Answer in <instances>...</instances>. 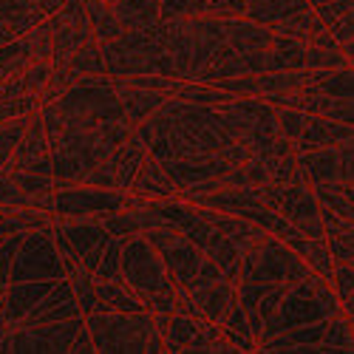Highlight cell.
I'll use <instances>...</instances> for the list:
<instances>
[{
    "label": "cell",
    "instance_id": "cell-1",
    "mask_svg": "<svg viewBox=\"0 0 354 354\" xmlns=\"http://www.w3.org/2000/svg\"><path fill=\"white\" fill-rule=\"evenodd\" d=\"M102 66L111 77H139V74H159L176 77L173 60L167 54V23H156L147 28H131L116 40L100 43Z\"/></svg>",
    "mask_w": 354,
    "mask_h": 354
},
{
    "label": "cell",
    "instance_id": "cell-2",
    "mask_svg": "<svg viewBox=\"0 0 354 354\" xmlns=\"http://www.w3.org/2000/svg\"><path fill=\"white\" fill-rule=\"evenodd\" d=\"M167 23V54L176 68V80H193L213 60V54L227 40V17L190 15Z\"/></svg>",
    "mask_w": 354,
    "mask_h": 354
},
{
    "label": "cell",
    "instance_id": "cell-3",
    "mask_svg": "<svg viewBox=\"0 0 354 354\" xmlns=\"http://www.w3.org/2000/svg\"><path fill=\"white\" fill-rule=\"evenodd\" d=\"M94 351L102 354H156L165 340L151 312H94L82 317Z\"/></svg>",
    "mask_w": 354,
    "mask_h": 354
},
{
    "label": "cell",
    "instance_id": "cell-4",
    "mask_svg": "<svg viewBox=\"0 0 354 354\" xmlns=\"http://www.w3.org/2000/svg\"><path fill=\"white\" fill-rule=\"evenodd\" d=\"M54 108L60 111L66 128H97L100 122L125 120L122 100L116 94V85L111 74H91L80 77L71 88L54 100Z\"/></svg>",
    "mask_w": 354,
    "mask_h": 354
},
{
    "label": "cell",
    "instance_id": "cell-5",
    "mask_svg": "<svg viewBox=\"0 0 354 354\" xmlns=\"http://www.w3.org/2000/svg\"><path fill=\"white\" fill-rule=\"evenodd\" d=\"M312 275V267L286 247L278 235L261 232L241 255V272L239 281H258V283H295Z\"/></svg>",
    "mask_w": 354,
    "mask_h": 354
},
{
    "label": "cell",
    "instance_id": "cell-6",
    "mask_svg": "<svg viewBox=\"0 0 354 354\" xmlns=\"http://www.w3.org/2000/svg\"><path fill=\"white\" fill-rule=\"evenodd\" d=\"M9 351H32V354H91L94 343L82 317L40 323V326H15Z\"/></svg>",
    "mask_w": 354,
    "mask_h": 354
},
{
    "label": "cell",
    "instance_id": "cell-7",
    "mask_svg": "<svg viewBox=\"0 0 354 354\" xmlns=\"http://www.w3.org/2000/svg\"><path fill=\"white\" fill-rule=\"evenodd\" d=\"M111 151L100 142L94 128H66L60 133L51 147H48V156H51V176L60 185H80L82 176L91 170L94 165H100Z\"/></svg>",
    "mask_w": 354,
    "mask_h": 354
},
{
    "label": "cell",
    "instance_id": "cell-8",
    "mask_svg": "<svg viewBox=\"0 0 354 354\" xmlns=\"http://www.w3.org/2000/svg\"><path fill=\"white\" fill-rule=\"evenodd\" d=\"M122 281L139 295V298H151V295L173 289V281L167 275V267L162 255L153 250V244L145 235H128L122 239V255H120Z\"/></svg>",
    "mask_w": 354,
    "mask_h": 354
},
{
    "label": "cell",
    "instance_id": "cell-9",
    "mask_svg": "<svg viewBox=\"0 0 354 354\" xmlns=\"http://www.w3.org/2000/svg\"><path fill=\"white\" fill-rule=\"evenodd\" d=\"M261 198L267 207L281 213L295 230L306 239H323V221H320V201L312 187L304 185H278L267 182L261 185Z\"/></svg>",
    "mask_w": 354,
    "mask_h": 354
},
{
    "label": "cell",
    "instance_id": "cell-10",
    "mask_svg": "<svg viewBox=\"0 0 354 354\" xmlns=\"http://www.w3.org/2000/svg\"><path fill=\"white\" fill-rule=\"evenodd\" d=\"M66 278L63 258L57 252L51 227L46 230H26L23 241L12 258V283L23 281H57Z\"/></svg>",
    "mask_w": 354,
    "mask_h": 354
},
{
    "label": "cell",
    "instance_id": "cell-11",
    "mask_svg": "<svg viewBox=\"0 0 354 354\" xmlns=\"http://www.w3.org/2000/svg\"><path fill=\"white\" fill-rule=\"evenodd\" d=\"M142 235H145V239L153 244V250L162 255V261H165V267H167V275H170L173 286L187 289L190 281L198 275L201 263H204L201 250H198L193 241H187L185 235L176 230L173 224H165V221L151 224Z\"/></svg>",
    "mask_w": 354,
    "mask_h": 354
},
{
    "label": "cell",
    "instance_id": "cell-12",
    "mask_svg": "<svg viewBox=\"0 0 354 354\" xmlns=\"http://www.w3.org/2000/svg\"><path fill=\"white\" fill-rule=\"evenodd\" d=\"M54 224H57V230L66 235V241L77 252L82 267L88 272H94L100 258H102V252H105V247H108V241H111V235L102 227V221L94 218V216H80V218H63V221H57V216H54Z\"/></svg>",
    "mask_w": 354,
    "mask_h": 354
},
{
    "label": "cell",
    "instance_id": "cell-13",
    "mask_svg": "<svg viewBox=\"0 0 354 354\" xmlns=\"http://www.w3.org/2000/svg\"><path fill=\"white\" fill-rule=\"evenodd\" d=\"M159 165L167 173V179L173 182L176 190H185L187 185H196L201 179H210V176H221L224 170L232 167L218 153H190V156H179V159H165Z\"/></svg>",
    "mask_w": 354,
    "mask_h": 354
},
{
    "label": "cell",
    "instance_id": "cell-14",
    "mask_svg": "<svg viewBox=\"0 0 354 354\" xmlns=\"http://www.w3.org/2000/svg\"><path fill=\"white\" fill-rule=\"evenodd\" d=\"M113 85H116V94H120V100H122L125 120L133 122V125L145 122L147 116L156 113L165 105V100H167L165 91H156V88H142V85H131V82H125L120 77H113Z\"/></svg>",
    "mask_w": 354,
    "mask_h": 354
},
{
    "label": "cell",
    "instance_id": "cell-15",
    "mask_svg": "<svg viewBox=\"0 0 354 354\" xmlns=\"http://www.w3.org/2000/svg\"><path fill=\"white\" fill-rule=\"evenodd\" d=\"M351 142V125L329 120V116L309 113L304 133L295 142V151H312V147H337Z\"/></svg>",
    "mask_w": 354,
    "mask_h": 354
},
{
    "label": "cell",
    "instance_id": "cell-16",
    "mask_svg": "<svg viewBox=\"0 0 354 354\" xmlns=\"http://www.w3.org/2000/svg\"><path fill=\"white\" fill-rule=\"evenodd\" d=\"M272 28L263 26V23H255L244 15H232L227 17V46L235 48V51H267L272 46Z\"/></svg>",
    "mask_w": 354,
    "mask_h": 354
},
{
    "label": "cell",
    "instance_id": "cell-17",
    "mask_svg": "<svg viewBox=\"0 0 354 354\" xmlns=\"http://www.w3.org/2000/svg\"><path fill=\"white\" fill-rule=\"evenodd\" d=\"M187 295H190V301L201 317H207L210 323H218L224 317V312L230 309V304L235 301V283H230L227 278H218L207 286L190 289Z\"/></svg>",
    "mask_w": 354,
    "mask_h": 354
},
{
    "label": "cell",
    "instance_id": "cell-18",
    "mask_svg": "<svg viewBox=\"0 0 354 354\" xmlns=\"http://www.w3.org/2000/svg\"><path fill=\"white\" fill-rule=\"evenodd\" d=\"M97 289V312H145L139 295L125 281L94 278Z\"/></svg>",
    "mask_w": 354,
    "mask_h": 354
},
{
    "label": "cell",
    "instance_id": "cell-19",
    "mask_svg": "<svg viewBox=\"0 0 354 354\" xmlns=\"http://www.w3.org/2000/svg\"><path fill=\"white\" fill-rule=\"evenodd\" d=\"M131 190L139 193V196H159V198H167L176 193L173 182L167 179V173L162 170V165L156 159H151L145 153L142 165L136 167V176H133V182H131Z\"/></svg>",
    "mask_w": 354,
    "mask_h": 354
},
{
    "label": "cell",
    "instance_id": "cell-20",
    "mask_svg": "<svg viewBox=\"0 0 354 354\" xmlns=\"http://www.w3.org/2000/svg\"><path fill=\"white\" fill-rule=\"evenodd\" d=\"M85 17H88V26H91V35L97 43H108V40H116L125 28L116 17V9L105 0H85Z\"/></svg>",
    "mask_w": 354,
    "mask_h": 354
},
{
    "label": "cell",
    "instance_id": "cell-21",
    "mask_svg": "<svg viewBox=\"0 0 354 354\" xmlns=\"http://www.w3.org/2000/svg\"><path fill=\"white\" fill-rule=\"evenodd\" d=\"M309 9V0H247V12L244 17L263 23V26H275L278 20Z\"/></svg>",
    "mask_w": 354,
    "mask_h": 354
},
{
    "label": "cell",
    "instance_id": "cell-22",
    "mask_svg": "<svg viewBox=\"0 0 354 354\" xmlns=\"http://www.w3.org/2000/svg\"><path fill=\"white\" fill-rule=\"evenodd\" d=\"M159 3L162 0H116L113 9L116 17H120L122 28L131 32V28H147L159 23Z\"/></svg>",
    "mask_w": 354,
    "mask_h": 354
},
{
    "label": "cell",
    "instance_id": "cell-23",
    "mask_svg": "<svg viewBox=\"0 0 354 354\" xmlns=\"http://www.w3.org/2000/svg\"><path fill=\"white\" fill-rule=\"evenodd\" d=\"M0 20L9 23L17 35H26L46 20V12L35 0H0Z\"/></svg>",
    "mask_w": 354,
    "mask_h": 354
},
{
    "label": "cell",
    "instance_id": "cell-24",
    "mask_svg": "<svg viewBox=\"0 0 354 354\" xmlns=\"http://www.w3.org/2000/svg\"><path fill=\"white\" fill-rule=\"evenodd\" d=\"M218 329H221L224 337L235 346V351H252V348L258 346L255 337H252V332H250V323H247V315H244L239 298L230 304V309H227L224 317L218 320Z\"/></svg>",
    "mask_w": 354,
    "mask_h": 354
},
{
    "label": "cell",
    "instance_id": "cell-25",
    "mask_svg": "<svg viewBox=\"0 0 354 354\" xmlns=\"http://www.w3.org/2000/svg\"><path fill=\"white\" fill-rule=\"evenodd\" d=\"M77 77H91V74H105V66H102V54H100V43L91 37V40H85L71 57H68V63L60 66Z\"/></svg>",
    "mask_w": 354,
    "mask_h": 354
},
{
    "label": "cell",
    "instance_id": "cell-26",
    "mask_svg": "<svg viewBox=\"0 0 354 354\" xmlns=\"http://www.w3.org/2000/svg\"><path fill=\"white\" fill-rule=\"evenodd\" d=\"M320 351L323 354H351V326L346 315H335L326 320V332L320 337Z\"/></svg>",
    "mask_w": 354,
    "mask_h": 354
},
{
    "label": "cell",
    "instance_id": "cell-27",
    "mask_svg": "<svg viewBox=\"0 0 354 354\" xmlns=\"http://www.w3.org/2000/svg\"><path fill=\"white\" fill-rule=\"evenodd\" d=\"M32 116V113H28ZM28 116H17V120L12 122H0V170H6L9 162H12V153H15V147L28 125Z\"/></svg>",
    "mask_w": 354,
    "mask_h": 354
},
{
    "label": "cell",
    "instance_id": "cell-28",
    "mask_svg": "<svg viewBox=\"0 0 354 354\" xmlns=\"http://www.w3.org/2000/svg\"><path fill=\"white\" fill-rule=\"evenodd\" d=\"M329 283L337 295V301L343 306V312L351 317V295H354V275H351V263H335Z\"/></svg>",
    "mask_w": 354,
    "mask_h": 354
},
{
    "label": "cell",
    "instance_id": "cell-29",
    "mask_svg": "<svg viewBox=\"0 0 354 354\" xmlns=\"http://www.w3.org/2000/svg\"><path fill=\"white\" fill-rule=\"evenodd\" d=\"M120 255H122V239H113L111 241L97 263V270L91 272L94 278H108V281H122V270H120Z\"/></svg>",
    "mask_w": 354,
    "mask_h": 354
},
{
    "label": "cell",
    "instance_id": "cell-30",
    "mask_svg": "<svg viewBox=\"0 0 354 354\" xmlns=\"http://www.w3.org/2000/svg\"><path fill=\"white\" fill-rule=\"evenodd\" d=\"M210 0H162L159 3V20H176V17H190V15H204Z\"/></svg>",
    "mask_w": 354,
    "mask_h": 354
},
{
    "label": "cell",
    "instance_id": "cell-31",
    "mask_svg": "<svg viewBox=\"0 0 354 354\" xmlns=\"http://www.w3.org/2000/svg\"><path fill=\"white\" fill-rule=\"evenodd\" d=\"M326 241V250L332 255V263H351V255H354V247H351V232H343V235H329Z\"/></svg>",
    "mask_w": 354,
    "mask_h": 354
},
{
    "label": "cell",
    "instance_id": "cell-32",
    "mask_svg": "<svg viewBox=\"0 0 354 354\" xmlns=\"http://www.w3.org/2000/svg\"><path fill=\"white\" fill-rule=\"evenodd\" d=\"M15 37H20V35L15 32V28H12L9 23H3V20H0V46H3V43H9V40H15Z\"/></svg>",
    "mask_w": 354,
    "mask_h": 354
},
{
    "label": "cell",
    "instance_id": "cell-33",
    "mask_svg": "<svg viewBox=\"0 0 354 354\" xmlns=\"http://www.w3.org/2000/svg\"><path fill=\"white\" fill-rule=\"evenodd\" d=\"M320 3H329V0H309V6L315 9V6H320Z\"/></svg>",
    "mask_w": 354,
    "mask_h": 354
},
{
    "label": "cell",
    "instance_id": "cell-34",
    "mask_svg": "<svg viewBox=\"0 0 354 354\" xmlns=\"http://www.w3.org/2000/svg\"><path fill=\"white\" fill-rule=\"evenodd\" d=\"M105 3H111V6H113V3H116V0H105Z\"/></svg>",
    "mask_w": 354,
    "mask_h": 354
}]
</instances>
